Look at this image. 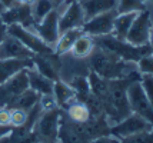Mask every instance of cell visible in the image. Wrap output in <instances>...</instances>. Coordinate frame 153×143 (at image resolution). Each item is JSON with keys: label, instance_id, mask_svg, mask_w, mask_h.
I'll list each match as a JSON object with an SVG mask.
<instances>
[{"label": "cell", "instance_id": "32", "mask_svg": "<svg viewBox=\"0 0 153 143\" xmlns=\"http://www.w3.org/2000/svg\"><path fill=\"white\" fill-rule=\"evenodd\" d=\"M140 84L146 93L147 100L150 102L153 107V76L150 75H142V79H140Z\"/></svg>", "mask_w": 153, "mask_h": 143}, {"label": "cell", "instance_id": "14", "mask_svg": "<svg viewBox=\"0 0 153 143\" xmlns=\"http://www.w3.org/2000/svg\"><path fill=\"white\" fill-rule=\"evenodd\" d=\"M33 55L32 50L10 34H6L0 43V59H32Z\"/></svg>", "mask_w": 153, "mask_h": 143}, {"label": "cell", "instance_id": "15", "mask_svg": "<svg viewBox=\"0 0 153 143\" xmlns=\"http://www.w3.org/2000/svg\"><path fill=\"white\" fill-rule=\"evenodd\" d=\"M33 61V67L39 72L40 75H43L45 77L50 79L52 82L60 80V61H59V56L53 55V56H43V55H33L32 57Z\"/></svg>", "mask_w": 153, "mask_h": 143}, {"label": "cell", "instance_id": "36", "mask_svg": "<svg viewBox=\"0 0 153 143\" xmlns=\"http://www.w3.org/2000/svg\"><path fill=\"white\" fill-rule=\"evenodd\" d=\"M12 129H13L12 124H0V139L3 136H6V135H9L12 132Z\"/></svg>", "mask_w": 153, "mask_h": 143}, {"label": "cell", "instance_id": "2", "mask_svg": "<svg viewBox=\"0 0 153 143\" xmlns=\"http://www.w3.org/2000/svg\"><path fill=\"white\" fill-rule=\"evenodd\" d=\"M96 46L105 49L107 52L113 53L114 56L120 57L122 60L130 61V63H137V61L146 55L152 53L150 44H143V46H134L130 44L126 40H119L112 34H105V36H96L93 37Z\"/></svg>", "mask_w": 153, "mask_h": 143}, {"label": "cell", "instance_id": "21", "mask_svg": "<svg viewBox=\"0 0 153 143\" xmlns=\"http://www.w3.org/2000/svg\"><path fill=\"white\" fill-rule=\"evenodd\" d=\"M53 96L56 104L60 109H66L69 103L76 100V92L69 86V83H66L62 79L53 83Z\"/></svg>", "mask_w": 153, "mask_h": 143}, {"label": "cell", "instance_id": "7", "mask_svg": "<svg viewBox=\"0 0 153 143\" xmlns=\"http://www.w3.org/2000/svg\"><path fill=\"white\" fill-rule=\"evenodd\" d=\"M59 14L60 12L57 10V7L53 9L49 14H46L43 19L37 23H34L32 32L39 36L42 40L47 43L49 46L54 47L56 41L59 39Z\"/></svg>", "mask_w": 153, "mask_h": 143}, {"label": "cell", "instance_id": "5", "mask_svg": "<svg viewBox=\"0 0 153 143\" xmlns=\"http://www.w3.org/2000/svg\"><path fill=\"white\" fill-rule=\"evenodd\" d=\"M152 13L146 7V9L137 12V16H136V19L133 20L132 26L129 29L125 40L129 41L130 44H134V46L149 44L150 34H152Z\"/></svg>", "mask_w": 153, "mask_h": 143}, {"label": "cell", "instance_id": "11", "mask_svg": "<svg viewBox=\"0 0 153 143\" xmlns=\"http://www.w3.org/2000/svg\"><path fill=\"white\" fill-rule=\"evenodd\" d=\"M0 19L1 21L10 26V24H22L23 27L32 30L34 24V19L32 14V6H29L26 3H20V4H14L13 7L4 9L0 13Z\"/></svg>", "mask_w": 153, "mask_h": 143}, {"label": "cell", "instance_id": "16", "mask_svg": "<svg viewBox=\"0 0 153 143\" xmlns=\"http://www.w3.org/2000/svg\"><path fill=\"white\" fill-rule=\"evenodd\" d=\"M87 80H89V86H90V93L96 96L102 102L103 109H105V115H107L110 110V84H109V80L97 76L92 70L87 75Z\"/></svg>", "mask_w": 153, "mask_h": 143}, {"label": "cell", "instance_id": "1", "mask_svg": "<svg viewBox=\"0 0 153 143\" xmlns=\"http://www.w3.org/2000/svg\"><path fill=\"white\" fill-rule=\"evenodd\" d=\"M134 64L136 63L122 60L120 57L114 56L113 53L99 46L94 47L93 53L90 55V70L107 80L120 79V77L130 75L132 72L137 70Z\"/></svg>", "mask_w": 153, "mask_h": 143}, {"label": "cell", "instance_id": "33", "mask_svg": "<svg viewBox=\"0 0 153 143\" xmlns=\"http://www.w3.org/2000/svg\"><path fill=\"white\" fill-rule=\"evenodd\" d=\"M27 112L20 109H10V124L16 127V126H22L26 122Z\"/></svg>", "mask_w": 153, "mask_h": 143}, {"label": "cell", "instance_id": "35", "mask_svg": "<svg viewBox=\"0 0 153 143\" xmlns=\"http://www.w3.org/2000/svg\"><path fill=\"white\" fill-rule=\"evenodd\" d=\"M89 143H120V139L114 136H110V135H106V136H99L92 139Z\"/></svg>", "mask_w": 153, "mask_h": 143}, {"label": "cell", "instance_id": "38", "mask_svg": "<svg viewBox=\"0 0 153 143\" xmlns=\"http://www.w3.org/2000/svg\"><path fill=\"white\" fill-rule=\"evenodd\" d=\"M34 1H36V0H25V3H26V4H29V6H32Z\"/></svg>", "mask_w": 153, "mask_h": 143}, {"label": "cell", "instance_id": "37", "mask_svg": "<svg viewBox=\"0 0 153 143\" xmlns=\"http://www.w3.org/2000/svg\"><path fill=\"white\" fill-rule=\"evenodd\" d=\"M7 34V26L1 21V19H0V43H1V40H3V37Z\"/></svg>", "mask_w": 153, "mask_h": 143}, {"label": "cell", "instance_id": "34", "mask_svg": "<svg viewBox=\"0 0 153 143\" xmlns=\"http://www.w3.org/2000/svg\"><path fill=\"white\" fill-rule=\"evenodd\" d=\"M39 103H40V106H42V109H43V112L50 110V109H54V107L57 106L53 95H42L40 96Z\"/></svg>", "mask_w": 153, "mask_h": 143}, {"label": "cell", "instance_id": "43", "mask_svg": "<svg viewBox=\"0 0 153 143\" xmlns=\"http://www.w3.org/2000/svg\"><path fill=\"white\" fill-rule=\"evenodd\" d=\"M37 143H45V142H37Z\"/></svg>", "mask_w": 153, "mask_h": 143}, {"label": "cell", "instance_id": "26", "mask_svg": "<svg viewBox=\"0 0 153 143\" xmlns=\"http://www.w3.org/2000/svg\"><path fill=\"white\" fill-rule=\"evenodd\" d=\"M67 116L70 120H73L76 123H86L90 119V113L89 109L86 107V104L77 100H73L72 103L67 104Z\"/></svg>", "mask_w": 153, "mask_h": 143}, {"label": "cell", "instance_id": "8", "mask_svg": "<svg viewBox=\"0 0 153 143\" xmlns=\"http://www.w3.org/2000/svg\"><path fill=\"white\" fill-rule=\"evenodd\" d=\"M152 129L153 126L147 122L146 119H143L137 113L132 112L123 120H120L119 123L110 126V135L117 137V139H123V137L134 135V133H140V132H146V130H152Z\"/></svg>", "mask_w": 153, "mask_h": 143}, {"label": "cell", "instance_id": "20", "mask_svg": "<svg viewBox=\"0 0 153 143\" xmlns=\"http://www.w3.org/2000/svg\"><path fill=\"white\" fill-rule=\"evenodd\" d=\"M27 77H29V87L42 95H53V83L50 79L40 75L36 69H27Z\"/></svg>", "mask_w": 153, "mask_h": 143}, {"label": "cell", "instance_id": "17", "mask_svg": "<svg viewBox=\"0 0 153 143\" xmlns=\"http://www.w3.org/2000/svg\"><path fill=\"white\" fill-rule=\"evenodd\" d=\"M25 69H33L32 59H0V84Z\"/></svg>", "mask_w": 153, "mask_h": 143}, {"label": "cell", "instance_id": "39", "mask_svg": "<svg viewBox=\"0 0 153 143\" xmlns=\"http://www.w3.org/2000/svg\"><path fill=\"white\" fill-rule=\"evenodd\" d=\"M14 4H20V3H25V0H13Z\"/></svg>", "mask_w": 153, "mask_h": 143}, {"label": "cell", "instance_id": "12", "mask_svg": "<svg viewBox=\"0 0 153 143\" xmlns=\"http://www.w3.org/2000/svg\"><path fill=\"white\" fill-rule=\"evenodd\" d=\"M57 142L59 143H89L90 142V137L87 135L83 123H76L73 120L65 122L60 117Z\"/></svg>", "mask_w": 153, "mask_h": 143}, {"label": "cell", "instance_id": "30", "mask_svg": "<svg viewBox=\"0 0 153 143\" xmlns=\"http://www.w3.org/2000/svg\"><path fill=\"white\" fill-rule=\"evenodd\" d=\"M120 143H153V129L120 139Z\"/></svg>", "mask_w": 153, "mask_h": 143}, {"label": "cell", "instance_id": "23", "mask_svg": "<svg viewBox=\"0 0 153 143\" xmlns=\"http://www.w3.org/2000/svg\"><path fill=\"white\" fill-rule=\"evenodd\" d=\"M39 100H40V95L37 92H34L33 89L29 87L23 93H20L17 97H14L13 100L4 107H7V109H20L27 112V110L32 109Z\"/></svg>", "mask_w": 153, "mask_h": 143}, {"label": "cell", "instance_id": "40", "mask_svg": "<svg viewBox=\"0 0 153 143\" xmlns=\"http://www.w3.org/2000/svg\"><path fill=\"white\" fill-rule=\"evenodd\" d=\"M4 9H6V7H4V6H3V4H1V3H0V13H1V12H3Z\"/></svg>", "mask_w": 153, "mask_h": 143}, {"label": "cell", "instance_id": "3", "mask_svg": "<svg viewBox=\"0 0 153 143\" xmlns=\"http://www.w3.org/2000/svg\"><path fill=\"white\" fill-rule=\"evenodd\" d=\"M63 115V109L56 106L54 109L43 112L37 122L34 124V133L39 142L45 143H56L57 142V132H59L60 117Z\"/></svg>", "mask_w": 153, "mask_h": 143}, {"label": "cell", "instance_id": "22", "mask_svg": "<svg viewBox=\"0 0 153 143\" xmlns=\"http://www.w3.org/2000/svg\"><path fill=\"white\" fill-rule=\"evenodd\" d=\"M83 124H85V129H86L90 140L94 139V137L110 135V124H109L106 115H100L97 117H90Z\"/></svg>", "mask_w": 153, "mask_h": 143}, {"label": "cell", "instance_id": "27", "mask_svg": "<svg viewBox=\"0 0 153 143\" xmlns=\"http://www.w3.org/2000/svg\"><path fill=\"white\" fill-rule=\"evenodd\" d=\"M57 6L59 3L56 0H36L32 4V14H33L34 23L40 21L46 14H49Z\"/></svg>", "mask_w": 153, "mask_h": 143}, {"label": "cell", "instance_id": "31", "mask_svg": "<svg viewBox=\"0 0 153 143\" xmlns=\"http://www.w3.org/2000/svg\"><path fill=\"white\" fill-rule=\"evenodd\" d=\"M137 72L140 75H150L153 76V55L143 56L139 61H137Z\"/></svg>", "mask_w": 153, "mask_h": 143}, {"label": "cell", "instance_id": "41", "mask_svg": "<svg viewBox=\"0 0 153 143\" xmlns=\"http://www.w3.org/2000/svg\"><path fill=\"white\" fill-rule=\"evenodd\" d=\"M56 1H57V3H59V4H60L62 1H66V0H56Z\"/></svg>", "mask_w": 153, "mask_h": 143}, {"label": "cell", "instance_id": "9", "mask_svg": "<svg viewBox=\"0 0 153 143\" xmlns=\"http://www.w3.org/2000/svg\"><path fill=\"white\" fill-rule=\"evenodd\" d=\"M26 89H29V77L27 69H25L0 84V107L7 106L14 97L23 93Z\"/></svg>", "mask_w": 153, "mask_h": 143}, {"label": "cell", "instance_id": "42", "mask_svg": "<svg viewBox=\"0 0 153 143\" xmlns=\"http://www.w3.org/2000/svg\"><path fill=\"white\" fill-rule=\"evenodd\" d=\"M143 3H147V1H152V0H142Z\"/></svg>", "mask_w": 153, "mask_h": 143}, {"label": "cell", "instance_id": "4", "mask_svg": "<svg viewBox=\"0 0 153 143\" xmlns=\"http://www.w3.org/2000/svg\"><path fill=\"white\" fill-rule=\"evenodd\" d=\"M7 34H10V36L16 37L17 40H20L29 50H32L34 55H43V56L56 55L54 49L52 46H49L34 32L23 27L22 24H10V26H7Z\"/></svg>", "mask_w": 153, "mask_h": 143}, {"label": "cell", "instance_id": "10", "mask_svg": "<svg viewBox=\"0 0 153 143\" xmlns=\"http://www.w3.org/2000/svg\"><path fill=\"white\" fill-rule=\"evenodd\" d=\"M116 16H117L116 9L105 12V13H100L85 21L83 26H82V30H83L85 34H89L92 37L110 34L112 30H113V21Z\"/></svg>", "mask_w": 153, "mask_h": 143}, {"label": "cell", "instance_id": "24", "mask_svg": "<svg viewBox=\"0 0 153 143\" xmlns=\"http://www.w3.org/2000/svg\"><path fill=\"white\" fill-rule=\"evenodd\" d=\"M137 16V12H130V13H122L117 14L114 17L113 21V30H112V36H114L116 39L119 40H125L126 39V34L129 32V29L132 26L133 20Z\"/></svg>", "mask_w": 153, "mask_h": 143}, {"label": "cell", "instance_id": "28", "mask_svg": "<svg viewBox=\"0 0 153 143\" xmlns=\"http://www.w3.org/2000/svg\"><path fill=\"white\" fill-rule=\"evenodd\" d=\"M69 86L76 92V100L77 102H82L90 93V86H89V80H87L86 76H76V77H73L69 82Z\"/></svg>", "mask_w": 153, "mask_h": 143}, {"label": "cell", "instance_id": "25", "mask_svg": "<svg viewBox=\"0 0 153 143\" xmlns=\"http://www.w3.org/2000/svg\"><path fill=\"white\" fill-rule=\"evenodd\" d=\"M94 47H96V43H94V39L89 34H82L77 40L74 41L73 47H72V55L76 59H85V57H89V56L93 53Z\"/></svg>", "mask_w": 153, "mask_h": 143}, {"label": "cell", "instance_id": "19", "mask_svg": "<svg viewBox=\"0 0 153 143\" xmlns=\"http://www.w3.org/2000/svg\"><path fill=\"white\" fill-rule=\"evenodd\" d=\"M83 34V30L82 27H77V29H70V30H66L63 33L59 34V39L56 41L54 44V53L57 56H63L69 53L72 47H73L74 41L79 39L80 36Z\"/></svg>", "mask_w": 153, "mask_h": 143}, {"label": "cell", "instance_id": "18", "mask_svg": "<svg viewBox=\"0 0 153 143\" xmlns=\"http://www.w3.org/2000/svg\"><path fill=\"white\" fill-rule=\"evenodd\" d=\"M79 3L85 14V21L100 13L113 10L117 6V0H79Z\"/></svg>", "mask_w": 153, "mask_h": 143}, {"label": "cell", "instance_id": "13", "mask_svg": "<svg viewBox=\"0 0 153 143\" xmlns=\"http://www.w3.org/2000/svg\"><path fill=\"white\" fill-rule=\"evenodd\" d=\"M83 23H85V14L79 0H72L70 3H67L66 10L59 14V33H63L70 29L82 27Z\"/></svg>", "mask_w": 153, "mask_h": 143}, {"label": "cell", "instance_id": "6", "mask_svg": "<svg viewBox=\"0 0 153 143\" xmlns=\"http://www.w3.org/2000/svg\"><path fill=\"white\" fill-rule=\"evenodd\" d=\"M127 99L133 113H137L153 126V107L147 100L140 82H133L127 87Z\"/></svg>", "mask_w": 153, "mask_h": 143}, {"label": "cell", "instance_id": "29", "mask_svg": "<svg viewBox=\"0 0 153 143\" xmlns=\"http://www.w3.org/2000/svg\"><path fill=\"white\" fill-rule=\"evenodd\" d=\"M146 9V3L142 0H117L116 12L117 14L122 13H130V12H140Z\"/></svg>", "mask_w": 153, "mask_h": 143}]
</instances>
